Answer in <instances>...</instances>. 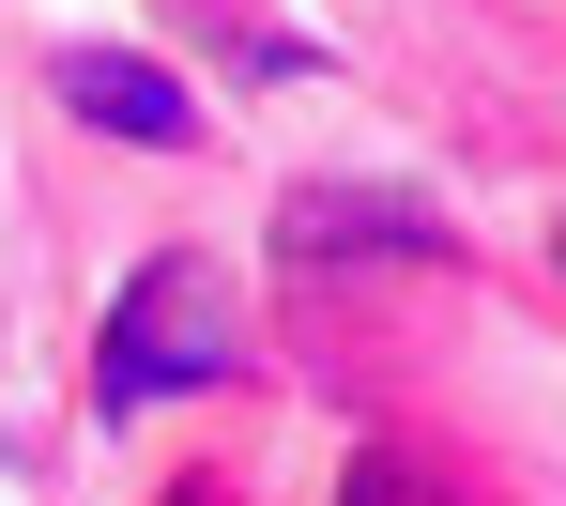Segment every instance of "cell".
Instances as JSON below:
<instances>
[{
	"mask_svg": "<svg viewBox=\"0 0 566 506\" xmlns=\"http://www.w3.org/2000/svg\"><path fill=\"white\" fill-rule=\"evenodd\" d=\"M62 107L107 123V138H138V154H185V138H199L185 78H169V62H123V47H77V62H62Z\"/></svg>",
	"mask_w": 566,
	"mask_h": 506,
	"instance_id": "cell-2",
	"label": "cell"
},
{
	"mask_svg": "<svg viewBox=\"0 0 566 506\" xmlns=\"http://www.w3.org/2000/svg\"><path fill=\"white\" fill-rule=\"evenodd\" d=\"M337 506H429V492H413L398 461H353V492H337Z\"/></svg>",
	"mask_w": 566,
	"mask_h": 506,
	"instance_id": "cell-3",
	"label": "cell"
},
{
	"mask_svg": "<svg viewBox=\"0 0 566 506\" xmlns=\"http://www.w3.org/2000/svg\"><path fill=\"white\" fill-rule=\"evenodd\" d=\"M169 506H230V492H214V476H185V492H169Z\"/></svg>",
	"mask_w": 566,
	"mask_h": 506,
	"instance_id": "cell-4",
	"label": "cell"
},
{
	"mask_svg": "<svg viewBox=\"0 0 566 506\" xmlns=\"http://www.w3.org/2000/svg\"><path fill=\"white\" fill-rule=\"evenodd\" d=\"M230 369V292H214V261L199 246H169L138 292L107 307V338H93V400L107 414H138V400H199Z\"/></svg>",
	"mask_w": 566,
	"mask_h": 506,
	"instance_id": "cell-1",
	"label": "cell"
}]
</instances>
